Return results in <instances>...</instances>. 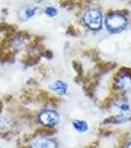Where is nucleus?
<instances>
[{"label":"nucleus","instance_id":"nucleus-8","mask_svg":"<svg viewBox=\"0 0 131 148\" xmlns=\"http://www.w3.org/2000/svg\"><path fill=\"white\" fill-rule=\"evenodd\" d=\"M35 10V9H32V8H23L22 10L20 11V19L23 21H27L28 19H30L32 16H34Z\"/></svg>","mask_w":131,"mask_h":148},{"label":"nucleus","instance_id":"nucleus-6","mask_svg":"<svg viewBox=\"0 0 131 148\" xmlns=\"http://www.w3.org/2000/svg\"><path fill=\"white\" fill-rule=\"evenodd\" d=\"M32 148H57V145L55 141L50 138L42 137L34 141Z\"/></svg>","mask_w":131,"mask_h":148},{"label":"nucleus","instance_id":"nucleus-5","mask_svg":"<svg viewBox=\"0 0 131 148\" xmlns=\"http://www.w3.org/2000/svg\"><path fill=\"white\" fill-rule=\"evenodd\" d=\"M115 108L118 111V118H120L121 121H126L130 118L131 109L127 102L125 101H118L115 103Z\"/></svg>","mask_w":131,"mask_h":148},{"label":"nucleus","instance_id":"nucleus-3","mask_svg":"<svg viewBox=\"0 0 131 148\" xmlns=\"http://www.w3.org/2000/svg\"><path fill=\"white\" fill-rule=\"evenodd\" d=\"M116 85L122 90H128L131 88V71L126 68L122 69L116 76Z\"/></svg>","mask_w":131,"mask_h":148},{"label":"nucleus","instance_id":"nucleus-1","mask_svg":"<svg viewBox=\"0 0 131 148\" xmlns=\"http://www.w3.org/2000/svg\"><path fill=\"white\" fill-rule=\"evenodd\" d=\"M127 25V20L122 14L120 13H111L108 14L106 19V26L111 32H120L125 29Z\"/></svg>","mask_w":131,"mask_h":148},{"label":"nucleus","instance_id":"nucleus-10","mask_svg":"<svg viewBox=\"0 0 131 148\" xmlns=\"http://www.w3.org/2000/svg\"><path fill=\"white\" fill-rule=\"evenodd\" d=\"M46 14L48 16H50V17H52V16H55L56 10L53 8V7H48V8L46 9Z\"/></svg>","mask_w":131,"mask_h":148},{"label":"nucleus","instance_id":"nucleus-2","mask_svg":"<svg viewBox=\"0 0 131 148\" xmlns=\"http://www.w3.org/2000/svg\"><path fill=\"white\" fill-rule=\"evenodd\" d=\"M84 22L90 29L95 31L100 30L102 27V14L97 9H91L84 15Z\"/></svg>","mask_w":131,"mask_h":148},{"label":"nucleus","instance_id":"nucleus-7","mask_svg":"<svg viewBox=\"0 0 131 148\" xmlns=\"http://www.w3.org/2000/svg\"><path fill=\"white\" fill-rule=\"evenodd\" d=\"M51 89L54 90L55 92L59 93V94H66L68 90V85L66 83L62 82V81H56L51 86Z\"/></svg>","mask_w":131,"mask_h":148},{"label":"nucleus","instance_id":"nucleus-4","mask_svg":"<svg viewBox=\"0 0 131 148\" xmlns=\"http://www.w3.org/2000/svg\"><path fill=\"white\" fill-rule=\"evenodd\" d=\"M58 121V114L51 110H46L40 114V121L44 125H55Z\"/></svg>","mask_w":131,"mask_h":148},{"label":"nucleus","instance_id":"nucleus-9","mask_svg":"<svg viewBox=\"0 0 131 148\" xmlns=\"http://www.w3.org/2000/svg\"><path fill=\"white\" fill-rule=\"evenodd\" d=\"M73 126L77 131L79 132H85L86 130H88V125L86 121H73Z\"/></svg>","mask_w":131,"mask_h":148},{"label":"nucleus","instance_id":"nucleus-11","mask_svg":"<svg viewBox=\"0 0 131 148\" xmlns=\"http://www.w3.org/2000/svg\"><path fill=\"white\" fill-rule=\"evenodd\" d=\"M37 2H47V1H50V0H35Z\"/></svg>","mask_w":131,"mask_h":148},{"label":"nucleus","instance_id":"nucleus-12","mask_svg":"<svg viewBox=\"0 0 131 148\" xmlns=\"http://www.w3.org/2000/svg\"><path fill=\"white\" fill-rule=\"evenodd\" d=\"M127 148H131V142L129 143V144H128V146H127Z\"/></svg>","mask_w":131,"mask_h":148}]
</instances>
